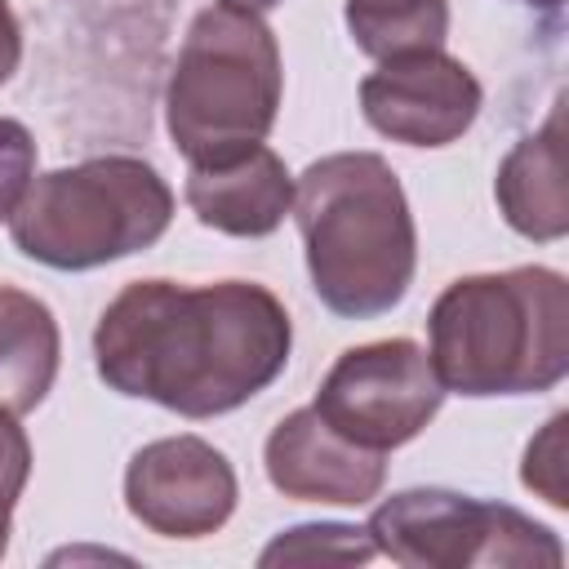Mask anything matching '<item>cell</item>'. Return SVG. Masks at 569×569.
Wrapping results in <instances>:
<instances>
[{
    "instance_id": "e0dca14e",
    "label": "cell",
    "mask_w": 569,
    "mask_h": 569,
    "mask_svg": "<svg viewBox=\"0 0 569 569\" xmlns=\"http://www.w3.org/2000/svg\"><path fill=\"white\" fill-rule=\"evenodd\" d=\"M31 178H36V138L22 120L0 116V222H9Z\"/></svg>"
},
{
    "instance_id": "ba28073f",
    "label": "cell",
    "mask_w": 569,
    "mask_h": 569,
    "mask_svg": "<svg viewBox=\"0 0 569 569\" xmlns=\"http://www.w3.org/2000/svg\"><path fill=\"white\" fill-rule=\"evenodd\" d=\"M240 502L236 467L200 436H160L142 445L124 467L129 516L160 538H209Z\"/></svg>"
},
{
    "instance_id": "2e32d148",
    "label": "cell",
    "mask_w": 569,
    "mask_h": 569,
    "mask_svg": "<svg viewBox=\"0 0 569 569\" xmlns=\"http://www.w3.org/2000/svg\"><path fill=\"white\" fill-rule=\"evenodd\" d=\"M565 427H569V413H551L547 427L529 440L525 467H520L525 489L542 493L551 507H569V489H565Z\"/></svg>"
},
{
    "instance_id": "8992f818",
    "label": "cell",
    "mask_w": 569,
    "mask_h": 569,
    "mask_svg": "<svg viewBox=\"0 0 569 569\" xmlns=\"http://www.w3.org/2000/svg\"><path fill=\"white\" fill-rule=\"evenodd\" d=\"M373 551L405 569H525L565 565L556 529L511 502L471 498L445 485H418L369 511Z\"/></svg>"
},
{
    "instance_id": "5bb4252c",
    "label": "cell",
    "mask_w": 569,
    "mask_h": 569,
    "mask_svg": "<svg viewBox=\"0 0 569 569\" xmlns=\"http://www.w3.org/2000/svg\"><path fill=\"white\" fill-rule=\"evenodd\" d=\"M342 18L356 49L378 62L449 40V0H347Z\"/></svg>"
},
{
    "instance_id": "d6986e66",
    "label": "cell",
    "mask_w": 569,
    "mask_h": 569,
    "mask_svg": "<svg viewBox=\"0 0 569 569\" xmlns=\"http://www.w3.org/2000/svg\"><path fill=\"white\" fill-rule=\"evenodd\" d=\"M18 62H22V22H18L13 4L0 0V84L13 80Z\"/></svg>"
},
{
    "instance_id": "7402d4cb",
    "label": "cell",
    "mask_w": 569,
    "mask_h": 569,
    "mask_svg": "<svg viewBox=\"0 0 569 569\" xmlns=\"http://www.w3.org/2000/svg\"><path fill=\"white\" fill-rule=\"evenodd\" d=\"M520 4H533V9H547V13H556L565 0H520Z\"/></svg>"
},
{
    "instance_id": "ffe728a7",
    "label": "cell",
    "mask_w": 569,
    "mask_h": 569,
    "mask_svg": "<svg viewBox=\"0 0 569 569\" xmlns=\"http://www.w3.org/2000/svg\"><path fill=\"white\" fill-rule=\"evenodd\" d=\"M9 533H13V498L0 493V560L9 551Z\"/></svg>"
},
{
    "instance_id": "44dd1931",
    "label": "cell",
    "mask_w": 569,
    "mask_h": 569,
    "mask_svg": "<svg viewBox=\"0 0 569 569\" xmlns=\"http://www.w3.org/2000/svg\"><path fill=\"white\" fill-rule=\"evenodd\" d=\"M218 4H231V9H249V13H267V9H276L280 0H218Z\"/></svg>"
},
{
    "instance_id": "7c38bea8",
    "label": "cell",
    "mask_w": 569,
    "mask_h": 569,
    "mask_svg": "<svg viewBox=\"0 0 569 569\" xmlns=\"http://www.w3.org/2000/svg\"><path fill=\"white\" fill-rule=\"evenodd\" d=\"M493 200L507 227L525 240L551 244L569 231V178H565V120L560 102L547 124L511 142L493 173Z\"/></svg>"
},
{
    "instance_id": "6da1fadb",
    "label": "cell",
    "mask_w": 569,
    "mask_h": 569,
    "mask_svg": "<svg viewBox=\"0 0 569 569\" xmlns=\"http://www.w3.org/2000/svg\"><path fill=\"white\" fill-rule=\"evenodd\" d=\"M293 351L284 302L253 280H129L93 325L107 391L204 422L267 391Z\"/></svg>"
},
{
    "instance_id": "7a4b0ae2",
    "label": "cell",
    "mask_w": 569,
    "mask_h": 569,
    "mask_svg": "<svg viewBox=\"0 0 569 569\" xmlns=\"http://www.w3.org/2000/svg\"><path fill=\"white\" fill-rule=\"evenodd\" d=\"M293 222L316 298L342 320H373L405 302L418 227L396 169L378 151H333L293 178Z\"/></svg>"
},
{
    "instance_id": "8fae6325",
    "label": "cell",
    "mask_w": 569,
    "mask_h": 569,
    "mask_svg": "<svg viewBox=\"0 0 569 569\" xmlns=\"http://www.w3.org/2000/svg\"><path fill=\"white\" fill-rule=\"evenodd\" d=\"M182 200L200 227L236 240H262L293 209V173L267 142H249L209 160H191Z\"/></svg>"
},
{
    "instance_id": "30bf717a",
    "label": "cell",
    "mask_w": 569,
    "mask_h": 569,
    "mask_svg": "<svg viewBox=\"0 0 569 569\" xmlns=\"http://www.w3.org/2000/svg\"><path fill=\"white\" fill-rule=\"evenodd\" d=\"M267 480L293 502L365 507L387 485V453L338 436L311 405L284 413L262 445Z\"/></svg>"
},
{
    "instance_id": "277c9868",
    "label": "cell",
    "mask_w": 569,
    "mask_h": 569,
    "mask_svg": "<svg viewBox=\"0 0 569 569\" xmlns=\"http://www.w3.org/2000/svg\"><path fill=\"white\" fill-rule=\"evenodd\" d=\"M173 222V191L142 156H89L36 173L9 213V240L49 271H93L151 249Z\"/></svg>"
},
{
    "instance_id": "5b68a950",
    "label": "cell",
    "mask_w": 569,
    "mask_h": 569,
    "mask_svg": "<svg viewBox=\"0 0 569 569\" xmlns=\"http://www.w3.org/2000/svg\"><path fill=\"white\" fill-rule=\"evenodd\" d=\"M284 98V62L262 13L209 4L191 18L164 84V129L191 160L262 142Z\"/></svg>"
},
{
    "instance_id": "4fadbf2b",
    "label": "cell",
    "mask_w": 569,
    "mask_h": 569,
    "mask_svg": "<svg viewBox=\"0 0 569 569\" xmlns=\"http://www.w3.org/2000/svg\"><path fill=\"white\" fill-rule=\"evenodd\" d=\"M62 329L44 298L0 284V405L9 413H31L58 382Z\"/></svg>"
},
{
    "instance_id": "52a82bcc",
    "label": "cell",
    "mask_w": 569,
    "mask_h": 569,
    "mask_svg": "<svg viewBox=\"0 0 569 569\" xmlns=\"http://www.w3.org/2000/svg\"><path fill=\"white\" fill-rule=\"evenodd\" d=\"M445 396L449 391L413 338H378L347 347L329 365L311 409L351 445L391 453L427 431Z\"/></svg>"
},
{
    "instance_id": "ac0fdd59",
    "label": "cell",
    "mask_w": 569,
    "mask_h": 569,
    "mask_svg": "<svg viewBox=\"0 0 569 569\" xmlns=\"http://www.w3.org/2000/svg\"><path fill=\"white\" fill-rule=\"evenodd\" d=\"M27 480H31V440L18 422V413H9L0 405V493L18 502Z\"/></svg>"
},
{
    "instance_id": "3957f363",
    "label": "cell",
    "mask_w": 569,
    "mask_h": 569,
    "mask_svg": "<svg viewBox=\"0 0 569 569\" xmlns=\"http://www.w3.org/2000/svg\"><path fill=\"white\" fill-rule=\"evenodd\" d=\"M427 360L453 396H538L569 373V280L556 267L458 276L427 311Z\"/></svg>"
},
{
    "instance_id": "9c48e42d",
    "label": "cell",
    "mask_w": 569,
    "mask_h": 569,
    "mask_svg": "<svg viewBox=\"0 0 569 569\" xmlns=\"http://www.w3.org/2000/svg\"><path fill=\"white\" fill-rule=\"evenodd\" d=\"M485 107L476 71L445 53L418 49L382 58L360 80V116L373 133L405 147H449L458 142Z\"/></svg>"
},
{
    "instance_id": "9a60e30c",
    "label": "cell",
    "mask_w": 569,
    "mask_h": 569,
    "mask_svg": "<svg viewBox=\"0 0 569 569\" xmlns=\"http://www.w3.org/2000/svg\"><path fill=\"white\" fill-rule=\"evenodd\" d=\"M373 538L369 529L360 525H342V520H311V525H293V529H280L258 565L271 569V565H365L373 560Z\"/></svg>"
}]
</instances>
